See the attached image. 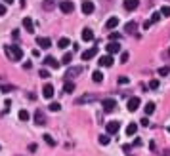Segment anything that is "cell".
<instances>
[{
  "instance_id": "35",
  "label": "cell",
  "mask_w": 170,
  "mask_h": 156,
  "mask_svg": "<svg viewBox=\"0 0 170 156\" xmlns=\"http://www.w3.org/2000/svg\"><path fill=\"white\" fill-rule=\"evenodd\" d=\"M92 95H82V99H79V103H86V101H92Z\"/></svg>"
},
{
  "instance_id": "3",
  "label": "cell",
  "mask_w": 170,
  "mask_h": 156,
  "mask_svg": "<svg viewBox=\"0 0 170 156\" xmlns=\"http://www.w3.org/2000/svg\"><path fill=\"white\" fill-rule=\"evenodd\" d=\"M101 105H103V110H105V112H113V110H115V107H117L115 99H111V97L103 99V101H101Z\"/></svg>"
},
{
  "instance_id": "16",
  "label": "cell",
  "mask_w": 170,
  "mask_h": 156,
  "mask_svg": "<svg viewBox=\"0 0 170 156\" xmlns=\"http://www.w3.org/2000/svg\"><path fill=\"white\" fill-rule=\"evenodd\" d=\"M140 6V0H124V8L128 10V12H132V10H136Z\"/></svg>"
},
{
  "instance_id": "11",
  "label": "cell",
  "mask_w": 170,
  "mask_h": 156,
  "mask_svg": "<svg viewBox=\"0 0 170 156\" xmlns=\"http://www.w3.org/2000/svg\"><path fill=\"white\" fill-rule=\"evenodd\" d=\"M42 95H44L46 99L54 97V86H52V84H44V88H42Z\"/></svg>"
},
{
  "instance_id": "18",
  "label": "cell",
  "mask_w": 170,
  "mask_h": 156,
  "mask_svg": "<svg viewBox=\"0 0 170 156\" xmlns=\"http://www.w3.org/2000/svg\"><path fill=\"white\" fill-rule=\"evenodd\" d=\"M82 40L84 42H90V40H94V32H92V29H82Z\"/></svg>"
},
{
  "instance_id": "40",
  "label": "cell",
  "mask_w": 170,
  "mask_h": 156,
  "mask_svg": "<svg viewBox=\"0 0 170 156\" xmlns=\"http://www.w3.org/2000/svg\"><path fill=\"white\" fill-rule=\"evenodd\" d=\"M31 67H33V63H31V61H27V63H23V69H25V70H29Z\"/></svg>"
},
{
  "instance_id": "39",
  "label": "cell",
  "mask_w": 170,
  "mask_h": 156,
  "mask_svg": "<svg viewBox=\"0 0 170 156\" xmlns=\"http://www.w3.org/2000/svg\"><path fill=\"white\" fill-rule=\"evenodd\" d=\"M126 61H128V53H122L120 55V63H126Z\"/></svg>"
},
{
  "instance_id": "9",
  "label": "cell",
  "mask_w": 170,
  "mask_h": 156,
  "mask_svg": "<svg viewBox=\"0 0 170 156\" xmlns=\"http://www.w3.org/2000/svg\"><path fill=\"white\" fill-rule=\"evenodd\" d=\"M100 67H113V55H103L100 57Z\"/></svg>"
},
{
  "instance_id": "13",
  "label": "cell",
  "mask_w": 170,
  "mask_h": 156,
  "mask_svg": "<svg viewBox=\"0 0 170 156\" xmlns=\"http://www.w3.org/2000/svg\"><path fill=\"white\" fill-rule=\"evenodd\" d=\"M117 52H120V44H119V42H109V44H107V53L113 55Z\"/></svg>"
},
{
  "instance_id": "34",
  "label": "cell",
  "mask_w": 170,
  "mask_h": 156,
  "mask_svg": "<svg viewBox=\"0 0 170 156\" xmlns=\"http://www.w3.org/2000/svg\"><path fill=\"white\" fill-rule=\"evenodd\" d=\"M159 19H161V12H155L153 15H151V21H153V23H157Z\"/></svg>"
},
{
  "instance_id": "14",
  "label": "cell",
  "mask_w": 170,
  "mask_h": 156,
  "mask_svg": "<svg viewBox=\"0 0 170 156\" xmlns=\"http://www.w3.org/2000/svg\"><path fill=\"white\" fill-rule=\"evenodd\" d=\"M119 127H120L119 122H109L107 124V135H115V133L119 131Z\"/></svg>"
},
{
  "instance_id": "43",
  "label": "cell",
  "mask_w": 170,
  "mask_h": 156,
  "mask_svg": "<svg viewBox=\"0 0 170 156\" xmlns=\"http://www.w3.org/2000/svg\"><path fill=\"white\" fill-rule=\"evenodd\" d=\"M10 90H12V86H2V91H4V93H8Z\"/></svg>"
},
{
  "instance_id": "5",
  "label": "cell",
  "mask_w": 170,
  "mask_h": 156,
  "mask_svg": "<svg viewBox=\"0 0 170 156\" xmlns=\"http://www.w3.org/2000/svg\"><path fill=\"white\" fill-rule=\"evenodd\" d=\"M80 10L84 15H90L92 12H94V2H90V0H84V2L80 4Z\"/></svg>"
},
{
  "instance_id": "44",
  "label": "cell",
  "mask_w": 170,
  "mask_h": 156,
  "mask_svg": "<svg viewBox=\"0 0 170 156\" xmlns=\"http://www.w3.org/2000/svg\"><path fill=\"white\" fill-rule=\"evenodd\" d=\"M149 27H151V19H149V21H145V23H143V29H149Z\"/></svg>"
},
{
  "instance_id": "26",
  "label": "cell",
  "mask_w": 170,
  "mask_h": 156,
  "mask_svg": "<svg viewBox=\"0 0 170 156\" xmlns=\"http://www.w3.org/2000/svg\"><path fill=\"white\" fill-rule=\"evenodd\" d=\"M19 120H21V122H27V120H29V112H27V110H19Z\"/></svg>"
},
{
  "instance_id": "46",
  "label": "cell",
  "mask_w": 170,
  "mask_h": 156,
  "mask_svg": "<svg viewBox=\"0 0 170 156\" xmlns=\"http://www.w3.org/2000/svg\"><path fill=\"white\" fill-rule=\"evenodd\" d=\"M4 2H6V4H12V2H13V0H4Z\"/></svg>"
},
{
  "instance_id": "22",
  "label": "cell",
  "mask_w": 170,
  "mask_h": 156,
  "mask_svg": "<svg viewBox=\"0 0 170 156\" xmlns=\"http://www.w3.org/2000/svg\"><path fill=\"white\" fill-rule=\"evenodd\" d=\"M92 80H94V82H101L103 80V73H101V70H94V73H92Z\"/></svg>"
},
{
  "instance_id": "31",
  "label": "cell",
  "mask_w": 170,
  "mask_h": 156,
  "mask_svg": "<svg viewBox=\"0 0 170 156\" xmlns=\"http://www.w3.org/2000/svg\"><path fill=\"white\" fill-rule=\"evenodd\" d=\"M100 143H101V145H109V143H111L109 135H100Z\"/></svg>"
},
{
  "instance_id": "27",
  "label": "cell",
  "mask_w": 170,
  "mask_h": 156,
  "mask_svg": "<svg viewBox=\"0 0 170 156\" xmlns=\"http://www.w3.org/2000/svg\"><path fill=\"white\" fill-rule=\"evenodd\" d=\"M71 59H73V53H65V55H63V59H61V63H63V65H69Z\"/></svg>"
},
{
  "instance_id": "4",
  "label": "cell",
  "mask_w": 170,
  "mask_h": 156,
  "mask_svg": "<svg viewBox=\"0 0 170 156\" xmlns=\"http://www.w3.org/2000/svg\"><path fill=\"white\" fill-rule=\"evenodd\" d=\"M59 10H61L63 13H73L75 4L71 2V0H63V2H59Z\"/></svg>"
},
{
  "instance_id": "1",
  "label": "cell",
  "mask_w": 170,
  "mask_h": 156,
  "mask_svg": "<svg viewBox=\"0 0 170 156\" xmlns=\"http://www.w3.org/2000/svg\"><path fill=\"white\" fill-rule=\"evenodd\" d=\"M6 55L12 61H21L23 59V49L19 46H6Z\"/></svg>"
},
{
  "instance_id": "23",
  "label": "cell",
  "mask_w": 170,
  "mask_h": 156,
  "mask_svg": "<svg viewBox=\"0 0 170 156\" xmlns=\"http://www.w3.org/2000/svg\"><path fill=\"white\" fill-rule=\"evenodd\" d=\"M138 131V124H128V126H126V133H128V135H134V133H136Z\"/></svg>"
},
{
  "instance_id": "10",
  "label": "cell",
  "mask_w": 170,
  "mask_h": 156,
  "mask_svg": "<svg viewBox=\"0 0 170 156\" xmlns=\"http://www.w3.org/2000/svg\"><path fill=\"white\" fill-rule=\"evenodd\" d=\"M96 53H97V48H90V49H86V52H82V59L90 61L92 57H96Z\"/></svg>"
},
{
  "instance_id": "8",
  "label": "cell",
  "mask_w": 170,
  "mask_h": 156,
  "mask_svg": "<svg viewBox=\"0 0 170 156\" xmlns=\"http://www.w3.org/2000/svg\"><path fill=\"white\" fill-rule=\"evenodd\" d=\"M80 67H71L69 70H67V73H65V78H67V80H71V78H75V76H79L80 74Z\"/></svg>"
},
{
  "instance_id": "32",
  "label": "cell",
  "mask_w": 170,
  "mask_h": 156,
  "mask_svg": "<svg viewBox=\"0 0 170 156\" xmlns=\"http://www.w3.org/2000/svg\"><path fill=\"white\" fill-rule=\"evenodd\" d=\"M119 38H120V34H119V32H111V34H109V40H111V42H117Z\"/></svg>"
},
{
  "instance_id": "41",
  "label": "cell",
  "mask_w": 170,
  "mask_h": 156,
  "mask_svg": "<svg viewBox=\"0 0 170 156\" xmlns=\"http://www.w3.org/2000/svg\"><path fill=\"white\" fill-rule=\"evenodd\" d=\"M140 124H141V126H149V120H147V118H141Z\"/></svg>"
},
{
  "instance_id": "20",
  "label": "cell",
  "mask_w": 170,
  "mask_h": 156,
  "mask_svg": "<svg viewBox=\"0 0 170 156\" xmlns=\"http://www.w3.org/2000/svg\"><path fill=\"white\" fill-rule=\"evenodd\" d=\"M55 2H58V0H44V2H42V8H44L46 12H50V10L55 8Z\"/></svg>"
},
{
  "instance_id": "15",
  "label": "cell",
  "mask_w": 170,
  "mask_h": 156,
  "mask_svg": "<svg viewBox=\"0 0 170 156\" xmlns=\"http://www.w3.org/2000/svg\"><path fill=\"white\" fill-rule=\"evenodd\" d=\"M21 23H23V29H25L27 32H33V31H34V25H33V19H31V17H25Z\"/></svg>"
},
{
  "instance_id": "6",
  "label": "cell",
  "mask_w": 170,
  "mask_h": 156,
  "mask_svg": "<svg viewBox=\"0 0 170 156\" xmlns=\"http://www.w3.org/2000/svg\"><path fill=\"white\" fill-rule=\"evenodd\" d=\"M124 32H126V34L138 32V21H128V23L124 25Z\"/></svg>"
},
{
  "instance_id": "48",
  "label": "cell",
  "mask_w": 170,
  "mask_h": 156,
  "mask_svg": "<svg viewBox=\"0 0 170 156\" xmlns=\"http://www.w3.org/2000/svg\"><path fill=\"white\" fill-rule=\"evenodd\" d=\"M168 53H170V49H168Z\"/></svg>"
},
{
  "instance_id": "19",
  "label": "cell",
  "mask_w": 170,
  "mask_h": 156,
  "mask_svg": "<svg viewBox=\"0 0 170 156\" xmlns=\"http://www.w3.org/2000/svg\"><path fill=\"white\" fill-rule=\"evenodd\" d=\"M44 65H48V67H52V69H58L59 67V63L55 61L52 55H48V57H44Z\"/></svg>"
},
{
  "instance_id": "33",
  "label": "cell",
  "mask_w": 170,
  "mask_h": 156,
  "mask_svg": "<svg viewBox=\"0 0 170 156\" xmlns=\"http://www.w3.org/2000/svg\"><path fill=\"white\" fill-rule=\"evenodd\" d=\"M119 84H120V86H126V84H130V80H128L126 76H120V78H119Z\"/></svg>"
},
{
  "instance_id": "30",
  "label": "cell",
  "mask_w": 170,
  "mask_h": 156,
  "mask_svg": "<svg viewBox=\"0 0 170 156\" xmlns=\"http://www.w3.org/2000/svg\"><path fill=\"white\" fill-rule=\"evenodd\" d=\"M168 73H170V67H161L159 69V74L161 76H168Z\"/></svg>"
},
{
  "instance_id": "36",
  "label": "cell",
  "mask_w": 170,
  "mask_h": 156,
  "mask_svg": "<svg viewBox=\"0 0 170 156\" xmlns=\"http://www.w3.org/2000/svg\"><path fill=\"white\" fill-rule=\"evenodd\" d=\"M149 88H151V90H157V88H159V80H151V82H149Z\"/></svg>"
},
{
  "instance_id": "17",
  "label": "cell",
  "mask_w": 170,
  "mask_h": 156,
  "mask_svg": "<svg viewBox=\"0 0 170 156\" xmlns=\"http://www.w3.org/2000/svg\"><path fill=\"white\" fill-rule=\"evenodd\" d=\"M117 25H119V17H109L107 23H105V29H107V31H113Z\"/></svg>"
},
{
  "instance_id": "25",
  "label": "cell",
  "mask_w": 170,
  "mask_h": 156,
  "mask_svg": "<svg viewBox=\"0 0 170 156\" xmlns=\"http://www.w3.org/2000/svg\"><path fill=\"white\" fill-rule=\"evenodd\" d=\"M69 44H71V42H69V38H59V42H58V48H59V49H65Z\"/></svg>"
},
{
  "instance_id": "37",
  "label": "cell",
  "mask_w": 170,
  "mask_h": 156,
  "mask_svg": "<svg viewBox=\"0 0 170 156\" xmlns=\"http://www.w3.org/2000/svg\"><path fill=\"white\" fill-rule=\"evenodd\" d=\"M161 13H162V15H170V8H168V6H162Z\"/></svg>"
},
{
  "instance_id": "45",
  "label": "cell",
  "mask_w": 170,
  "mask_h": 156,
  "mask_svg": "<svg viewBox=\"0 0 170 156\" xmlns=\"http://www.w3.org/2000/svg\"><path fill=\"white\" fill-rule=\"evenodd\" d=\"M162 156H170V148H166V151H165V154H162Z\"/></svg>"
},
{
  "instance_id": "38",
  "label": "cell",
  "mask_w": 170,
  "mask_h": 156,
  "mask_svg": "<svg viewBox=\"0 0 170 156\" xmlns=\"http://www.w3.org/2000/svg\"><path fill=\"white\" fill-rule=\"evenodd\" d=\"M40 76H42V78H48V76H50V73H48L46 69H40Z\"/></svg>"
},
{
  "instance_id": "21",
  "label": "cell",
  "mask_w": 170,
  "mask_h": 156,
  "mask_svg": "<svg viewBox=\"0 0 170 156\" xmlns=\"http://www.w3.org/2000/svg\"><path fill=\"white\" fill-rule=\"evenodd\" d=\"M63 91H65V93H73V91H75V82H65V84H63Z\"/></svg>"
},
{
  "instance_id": "47",
  "label": "cell",
  "mask_w": 170,
  "mask_h": 156,
  "mask_svg": "<svg viewBox=\"0 0 170 156\" xmlns=\"http://www.w3.org/2000/svg\"><path fill=\"white\" fill-rule=\"evenodd\" d=\"M166 130H168V133H170V126H168V127H166Z\"/></svg>"
},
{
  "instance_id": "2",
  "label": "cell",
  "mask_w": 170,
  "mask_h": 156,
  "mask_svg": "<svg viewBox=\"0 0 170 156\" xmlns=\"http://www.w3.org/2000/svg\"><path fill=\"white\" fill-rule=\"evenodd\" d=\"M140 105H141L140 97H130V99H128V103H126V109H128L130 112H136V110L140 109Z\"/></svg>"
},
{
  "instance_id": "42",
  "label": "cell",
  "mask_w": 170,
  "mask_h": 156,
  "mask_svg": "<svg viewBox=\"0 0 170 156\" xmlns=\"http://www.w3.org/2000/svg\"><path fill=\"white\" fill-rule=\"evenodd\" d=\"M0 15H6V6L0 4Z\"/></svg>"
},
{
  "instance_id": "24",
  "label": "cell",
  "mask_w": 170,
  "mask_h": 156,
  "mask_svg": "<svg viewBox=\"0 0 170 156\" xmlns=\"http://www.w3.org/2000/svg\"><path fill=\"white\" fill-rule=\"evenodd\" d=\"M155 109H157V107H155V103H147V105H145V114L151 116L153 112H155Z\"/></svg>"
},
{
  "instance_id": "29",
  "label": "cell",
  "mask_w": 170,
  "mask_h": 156,
  "mask_svg": "<svg viewBox=\"0 0 170 156\" xmlns=\"http://www.w3.org/2000/svg\"><path fill=\"white\" fill-rule=\"evenodd\" d=\"M50 110H52V112L61 110V105H59V103H55V101H54V103H50Z\"/></svg>"
},
{
  "instance_id": "7",
  "label": "cell",
  "mask_w": 170,
  "mask_h": 156,
  "mask_svg": "<svg viewBox=\"0 0 170 156\" xmlns=\"http://www.w3.org/2000/svg\"><path fill=\"white\" fill-rule=\"evenodd\" d=\"M34 124H37V126H44L46 124V116H44V112H42V110L34 112Z\"/></svg>"
},
{
  "instance_id": "28",
  "label": "cell",
  "mask_w": 170,
  "mask_h": 156,
  "mask_svg": "<svg viewBox=\"0 0 170 156\" xmlns=\"http://www.w3.org/2000/svg\"><path fill=\"white\" fill-rule=\"evenodd\" d=\"M44 141H46V143L50 145V147H54V145H55V141H54V137H52V135H48V133H44Z\"/></svg>"
},
{
  "instance_id": "12",
  "label": "cell",
  "mask_w": 170,
  "mask_h": 156,
  "mask_svg": "<svg viewBox=\"0 0 170 156\" xmlns=\"http://www.w3.org/2000/svg\"><path fill=\"white\" fill-rule=\"evenodd\" d=\"M37 44H38L40 48L48 49V48L52 46V42H50V38H46V36H38V38H37Z\"/></svg>"
}]
</instances>
